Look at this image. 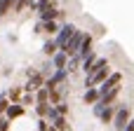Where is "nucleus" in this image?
<instances>
[{
	"label": "nucleus",
	"instance_id": "nucleus-16",
	"mask_svg": "<svg viewBox=\"0 0 134 131\" xmlns=\"http://www.w3.org/2000/svg\"><path fill=\"white\" fill-rule=\"evenodd\" d=\"M7 108H9V98H7V91H2V94H0V117L5 115Z\"/></svg>",
	"mask_w": 134,
	"mask_h": 131
},
{
	"label": "nucleus",
	"instance_id": "nucleus-12",
	"mask_svg": "<svg viewBox=\"0 0 134 131\" xmlns=\"http://www.w3.org/2000/svg\"><path fill=\"white\" fill-rule=\"evenodd\" d=\"M52 127L57 131H71V127H68V120H66V115H59L54 122H52Z\"/></svg>",
	"mask_w": 134,
	"mask_h": 131
},
{
	"label": "nucleus",
	"instance_id": "nucleus-1",
	"mask_svg": "<svg viewBox=\"0 0 134 131\" xmlns=\"http://www.w3.org/2000/svg\"><path fill=\"white\" fill-rule=\"evenodd\" d=\"M130 120H132V105L130 103H120L118 110H115V117H113V129L125 131V127H127Z\"/></svg>",
	"mask_w": 134,
	"mask_h": 131
},
{
	"label": "nucleus",
	"instance_id": "nucleus-3",
	"mask_svg": "<svg viewBox=\"0 0 134 131\" xmlns=\"http://www.w3.org/2000/svg\"><path fill=\"white\" fill-rule=\"evenodd\" d=\"M75 33V26L73 23H61V28H59V33L54 35V45H57V49H64L66 47V42L71 40V35Z\"/></svg>",
	"mask_w": 134,
	"mask_h": 131
},
{
	"label": "nucleus",
	"instance_id": "nucleus-7",
	"mask_svg": "<svg viewBox=\"0 0 134 131\" xmlns=\"http://www.w3.org/2000/svg\"><path fill=\"white\" fill-rule=\"evenodd\" d=\"M115 110H118V105H106V108L99 113V122H101V124H113Z\"/></svg>",
	"mask_w": 134,
	"mask_h": 131
},
{
	"label": "nucleus",
	"instance_id": "nucleus-10",
	"mask_svg": "<svg viewBox=\"0 0 134 131\" xmlns=\"http://www.w3.org/2000/svg\"><path fill=\"white\" fill-rule=\"evenodd\" d=\"M7 98H9V103H21V98H24V87H12V89L7 91Z\"/></svg>",
	"mask_w": 134,
	"mask_h": 131
},
{
	"label": "nucleus",
	"instance_id": "nucleus-4",
	"mask_svg": "<svg viewBox=\"0 0 134 131\" xmlns=\"http://www.w3.org/2000/svg\"><path fill=\"white\" fill-rule=\"evenodd\" d=\"M82 38H85V30L75 28V33L71 35V40L66 42V47H64L61 52H66L68 56H75V54H78V49H80V45H82Z\"/></svg>",
	"mask_w": 134,
	"mask_h": 131
},
{
	"label": "nucleus",
	"instance_id": "nucleus-18",
	"mask_svg": "<svg viewBox=\"0 0 134 131\" xmlns=\"http://www.w3.org/2000/svg\"><path fill=\"white\" fill-rule=\"evenodd\" d=\"M9 124H12V122L2 115V117H0V131H9Z\"/></svg>",
	"mask_w": 134,
	"mask_h": 131
},
{
	"label": "nucleus",
	"instance_id": "nucleus-19",
	"mask_svg": "<svg viewBox=\"0 0 134 131\" xmlns=\"http://www.w3.org/2000/svg\"><path fill=\"white\" fill-rule=\"evenodd\" d=\"M38 131H49V122L47 120H38Z\"/></svg>",
	"mask_w": 134,
	"mask_h": 131
},
{
	"label": "nucleus",
	"instance_id": "nucleus-2",
	"mask_svg": "<svg viewBox=\"0 0 134 131\" xmlns=\"http://www.w3.org/2000/svg\"><path fill=\"white\" fill-rule=\"evenodd\" d=\"M120 84H122V73H120V70H113V73H111V75H108V77L97 87V89H99V96L108 94L111 89H115V87H120Z\"/></svg>",
	"mask_w": 134,
	"mask_h": 131
},
{
	"label": "nucleus",
	"instance_id": "nucleus-14",
	"mask_svg": "<svg viewBox=\"0 0 134 131\" xmlns=\"http://www.w3.org/2000/svg\"><path fill=\"white\" fill-rule=\"evenodd\" d=\"M80 63H82V59L75 54V56H68V63H66V70H68V75L71 73H75L78 68H80Z\"/></svg>",
	"mask_w": 134,
	"mask_h": 131
},
{
	"label": "nucleus",
	"instance_id": "nucleus-13",
	"mask_svg": "<svg viewBox=\"0 0 134 131\" xmlns=\"http://www.w3.org/2000/svg\"><path fill=\"white\" fill-rule=\"evenodd\" d=\"M57 52H59V49H57V45H54V38H52V40H45V45H42V54L52 59Z\"/></svg>",
	"mask_w": 134,
	"mask_h": 131
},
{
	"label": "nucleus",
	"instance_id": "nucleus-8",
	"mask_svg": "<svg viewBox=\"0 0 134 131\" xmlns=\"http://www.w3.org/2000/svg\"><path fill=\"white\" fill-rule=\"evenodd\" d=\"M66 63H68V54L59 49V52L52 56V66H54V70H59V68H66Z\"/></svg>",
	"mask_w": 134,
	"mask_h": 131
},
{
	"label": "nucleus",
	"instance_id": "nucleus-6",
	"mask_svg": "<svg viewBox=\"0 0 134 131\" xmlns=\"http://www.w3.org/2000/svg\"><path fill=\"white\" fill-rule=\"evenodd\" d=\"M92 52H94V38L85 33L82 45H80V49H78V56H80V59H85V56H87V54H92Z\"/></svg>",
	"mask_w": 134,
	"mask_h": 131
},
{
	"label": "nucleus",
	"instance_id": "nucleus-20",
	"mask_svg": "<svg viewBox=\"0 0 134 131\" xmlns=\"http://www.w3.org/2000/svg\"><path fill=\"white\" fill-rule=\"evenodd\" d=\"M125 131H134V117L127 122V127H125Z\"/></svg>",
	"mask_w": 134,
	"mask_h": 131
},
{
	"label": "nucleus",
	"instance_id": "nucleus-17",
	"mask_svg": "<svg viewBox=\"0 0 134 131\" xmlns=\"http://www.w3.org/2000/svg\"><path fill=\"white\" fill-rule=\"evenodd\" d=\"M54 108H57V113H59V115H66V113H68V103H66V101H61V103H59V105H54Z\"/></svg>",
	"mask_w": 134,
	"mask_h": 131
},
{
	"label": "nucleus",
	"instance_id": "nucleus-15",
	"mask_svg": "<svg viewBox=\"0 0 134 131\" xmlns=\"http://www.w3.org/2000/svg\"><path fill=\"white\" fill-rule=\"evenodd\" d=\"M38 103H49V91H47L45 87L35 91V105H38Z\"/></svg>",
	"mask_w": 134,
	"mask_h": 131
},
{
	"label": "nucleus",
	"instance_id": "nucleus-5",
	"mask_svg": "<svg viewBox=\"0 0 134 131\" xmlns=\"http://www.w3.org/2000/svg\"><path fill=\"white\" fill-rule=\"evenodd\" d=\"M26 115V105H21V103H9V108L5 110V117L12 122V120H19V117H24Z\"/></svg>",
	"mask_w": 134,
	"mask_h": 131
},
{
	"label": "nucleus",
	"instance_id": "nucleus-9",
	"mask_svg": "<svg viewBox=\"0 0 134 131\" xmlns=\"http://www.w3.org/2000/svg\"><path fill=\"white\" fill-rule=\"evenodd\" d=\"M99 98H101V96H99V89H97V87H92V89H85V94H82V101H85L87 105H94Z\"/></svg>",
	"mask_w": 134,
	"mask_h": 131
},
{
	"label": "nucleus",
	"instance_id": "nucleus-11",
	"mask_svg": "<svg viewBox=\"0 0 134 131\" xmlns=\"http://www.w3.org/2000/svg\"><path fill=\"white\" fill-rule=\"evenodd\" d=\"M59 28H61L59 21H42V33H47V35H57Z\"/></svg>",
	"mask_w": 134,
	"mask_h": 131
}]
</instances>
